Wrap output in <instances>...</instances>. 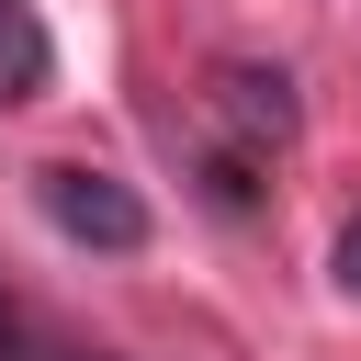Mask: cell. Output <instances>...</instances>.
Returning <instances> with one entry per match:
<instances>
[{"label":"cell","mask_w":361,"mask_h":361,"mask_svg":"<svg viewBox=\"0 0 361 361\" xmlns=\"http://www.w3.org/2000/svg\"><path fill=\"white\" fill-rule=\"evenodd\" d=\"M34 203H45V226H56L68 248H102V259H135V248L158 237L147 192H135V180H113V169H90V158L34 169Z\"/></svg>","instance_id":"6da1fadb"},{"label":"cell","mask_w":361,"mask_h":361,"mask_svg":"<svg viewBox=\"0 0 361 361\" xmlns=\"http://www.w3.org/2000/svg\"><path fill=\"white\" fill-rule=\"evenodd\" d=\"M214 113L248 135V147H282L293 124H305V102H293V79L282 68H248V56H226L214 68Z\"/></svg>","instance_id":"7a4b0ae2"},{"label":"cell","mask_w":361,"mask_h":361,"mask_svg":"<svg viewBox=\"0 0 361 361\" xmlns=\"http://www.w3.org/2000/svg\"><path fill=\"white\" fill-rule=\"evenodd\" d=\"M45 79H56V45H45L34 0H0V102H34Z\"/></svg>","instance_id":"3957f363"},{"label":"cell","mask_w":361,"mask_h":361,"mask_svg":"<svg viewBox=\"0 0 361 361\" xmlns=\"http://www.w3.org/2000/svg\"><path fill=\"white\" fill-rule=\"evenodd\" d=\"M0 361H124V350H90V338H56V327H34L11 293H0Z\"/></svg>","instance_id":"277c9868"},{"label":"cell","mask_w":361,"mask_h":361,"mask_svg":"<svg viewBox=\"0 0 361 361\" xmlns=\"http://www.w3.org/2000/svg\"><path fill=\"white\" fill-rule=\"evenodd\" d=\"M327 282H338V293H350V305H361V214H350V226H338V248H327Z\"/></svg>","instance_id":"5b68a950"}]
</instances>
